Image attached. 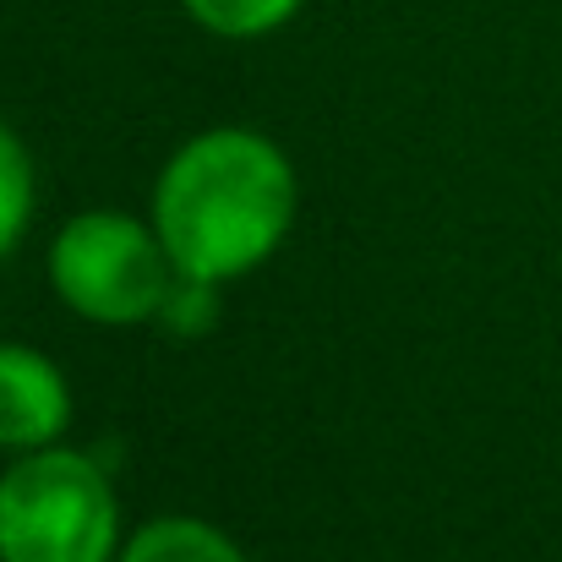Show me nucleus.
<instances>
[{"label": "nucleus", "instance_id": "nucleus-1", "mask_svg": "<svg viewBox=\"0 0 562 562\" xmlns=\"http://www.w3.org/2000/svg\"><path fill=\"white\" fill-rule=\"evenodd\" d=\"M295 170L284 148L246 126L181 143L154 181V229L187 279L229 284L262 268L295 224Z\"/></svg>", "mask_w": 562, "mask_h": 562}, {"label": "nucleus", "instance_id": "nucleus-2", "mask_svg": "<svg viewBox=\"0 0 562 562\" xmlns=\"http://www.w3.org/2000/svg\"><path fill=\"white\" fill-rule=\"evenodd\" d=\"M121 497L93 453L33 448L0 475V562H115Z\"/></svg>", "mask_w": 562, "mask_h": 562}, {"label": "nucleus", "instance_id": "nucleus-3", "mask_svg": "<svg viewBox=\"0 0 562 562\" xmlns=\"http://www.w3.org/2000/svg\"><path fill=\"white\" fill-rule=\"evenodd\" d=\"M181 268L170 262L154 218L121 213V207H88L71 213L49 246V284L55 295L104 328H137L154 323L170 301Z\"/></svg>", "mask_w": 562, "mask_h": 562}, {"label": "nucleus", "instance_id": "nucleus-4", "mask_svg": "<svg viewBox=\"0 0 562 562\" xmlns=\"http://www.w3.org/2000/svg\"><path fill=\"white\" fill-rule=\"evenodd\" d=\"M66 426H71L66 372L27 345H0V448L33 453L60 442Z\"/></svg>", "mask_w": 562, "mask_h": 562}, {"label": "nucleus", "instance_id": "nucleus-5", "mask_svg": "<svg viewBox=\"0 0 562 562\" xmlns=\"http://www.w3.org/2000/svg\"><path fill=\"white\" fill-rule=\"evenodd\" d=\"M115 562H251L218 525L207 519H187V514H165L148 519Z\"/></svg>", "mask_w": 562, "mask_h": 562}, {"label": "nucleus", "instance_id": "nucleus-6", "mask_svg": "<svg viewBox=\"0 0 562 562\" xmlns=\"http://www.w3.org/2000/svg\"><path fill=\"white\" fill-rule=\"evenodd\" d=\"M196 27L213 38H268L279 33L306 0H181Z\"/></svg>", "mask_w": 562, "mask_h": 562}, {"label": "nucleus", "instance_id": "nucleus-7", "mask_svg": "<svg viewBox=\"0 0 562 562\" xmlns=\"http://www.w3.org/2000/svg\"><path fill=\"white\" fill-rule=\"evenodd\" d=\"M27 218H33V159L22 137L0 121V257L27 235Z\"/></svg>", "mask_w": 562, "mask_h": 562}, {"label": "nucleus", "instance_id": "nucleus-8", "mask_svg": "<svg viewBox=\"0 0 562 562\" xmlns=\"http://www.w3.org/2000/svg\"><path fill=\"white\" fill-rule=\"evenodd\" d=\"M154 323H165L176 339H196V334H207L213 323H218V284H207V279H176V290H170V301L159 306V317Z\"/></svg>", "mask_w": 562, "mask_h": 562}]
</instances>
